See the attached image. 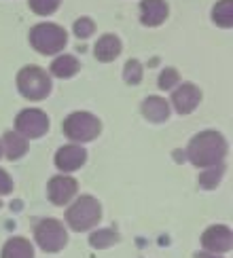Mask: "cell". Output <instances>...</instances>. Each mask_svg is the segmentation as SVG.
Returning <instances> with one entry per match:
<instances>
[{
  "mask_svg": "<svg viewBox=\"0 0 233 258\" xmlns=\"http://www.w3.org/2000/svg\"><path fill=\"white\" fill-rule=\"evenodd\" d=\"M227 155V142L216 132H201L189 144V159L197 167H214Z\"/></svg>",
  "mask_w": 233,
  "mask_h": 258,
  "instance_id": "1",
  "label": "cell"
},
{
  "mask_svg": "<svg viewBox=\"0 0 233 258\" xmlns=\"http://www.w3.org/2000/svg\"><path fill=\"white\" fill-rule=\"evenodd\" d=\"M30 42L38 53L53 55V53H60L66 47L68 36H66V30L55 24H38L30 32Z\"/></svg>",
  "mask_w": 233,
  "mask_h": 258,
  "instance_id": "2",
  "label": "cell"
},
{
  "mask_svg": "<svg viewBox=\"0 0 233 258\" xmlns=\"http://www.w3.org/2000/svg\"><path fill=\"white\" fill-rule=\"evenodd\" d=\"M17 87L21 95L28 100H45L51 91V79L49 74L38 66H26L17 77Z\"/></svg>",
  "mask_w": 233,
  "mask_h": 258,
  "instance_id": "3",
  "label": "cell"
},
{
  "mask_svg": "<svg viewBox=\"0 0 233 258\" xmlns=\"http://www.w3.org/2000/svg\"><path fill=\"white\" fill-rule=\"evenodd\" d=\"M102 216L100 203L95 201L93 197H81L72 203V208L68 210V224L72 227V231H87L91 229L93 224H98Z\"/></svg>",
  "mask_w": 233,
  "mask_h": 258,
  "instance_id": "4",
  "label": "cell"
},
{
  "mask_svg": "<svg viewBox=\"0 0 233 258\" xmlns=\"http://www.w3.org/2000/svg\"><path fill=\"white\" fill-rule=\"evenodd\" d=\"M100 121L89 112H72L66 121H64V134H66L74 142H89V140L98 138L100 134Z\"/></svg>",
  "mask_w": 233,
  "mask_h": 258,
  "instance_id": "5",
  "label": "cell"
},
{
  "mask_svg": "<svg viewBox=\"0 0 233 258\" xmlns=\"http://www.w3.org/2000/svg\"><path fill=\"white\" fill-rule=\"evenodd\" d=\"M36 241L45 252H60L68 241V235L64 231V224L47 218L36 227Z\"/></svg>",
  "mask_w": 233,
  "mask_h": 258,
  "instance_id": "6",
  "label": "cell"
},
{
  "mask_svg": "<svg viewBox=\"0 0 233 258\" xmlns=\"http://www.w3.org/2000/svg\"><path fill=\"white\" fill-rule=\"evenodd\" d=\"M15 125H17V132L24 138H40L49 129V119L45 112L30 108L17 114Z\"/></svg>",
  "mask_w": 233,
  "mask_h": 258,
  "instance_id": "7",
  "label": "cell"
},
{
  "mask_svg": "<svg viewBox=\"0 0 233 258\" xmlns=\"http://www.w3.org/2000/svg\"><path fill=\"white\" fill-rule=\"evenodd\" d=\"M201 243L210 252H229L233 248V233L227 227H210L201 235Z\"/></svg>",
  "mask_w": 233,
  "mask_h": 258,
  "instance_id": "8",
  "label": "cell"
},
{
  "mask_svg": "<svg viewBox=\"0 0 233 258\" xmlns=\"http://www.w3.org/2000/svg\"><path fill=\"white\" fill-rule=\"evenodd\" d=\"M77 180H72L68 176H57L49 182V199L55 203V206H66V203L77 195Z\"/></svg>",
  "mask_w": 233,
  "mask_h": 258,
  "instance_id": "9",
  "label": "cell"
},
{
  "mask_svg": "<svg viewBox=\"0 0 233 258\" xmlns=\"http://www.w3.org/2000/svg\"><path fill=\"white\" fill-rule=\"evenodd\" d=\"M201 100V91L195 87L193 83H183L180 87L174 91L172 95V102L176 106V110L180 114H189L197 108V104Z\"/></svg>",
  "mask_w": 233,
  "mask_h": 258,
  "instance_id": "10",
  "label": "cell"
},
{
  "mask_svg": "<svg viewBox=\"0 0 233 258\" xmlns=\"http://www.w3.org/2000/svg\"><path fill=\"white\" fill-rule=\"evenodd\" d=\"M85 159H87V153H85V148L77 146V144H70V146H64L57 150V155H55V165L57 169L62 171H74V169H79L83 163H85Z\"/></svg>",
  "mask_w": 233,
  "mask_h": 258,
  "instance_id": "11",
  "label": "cell"
},
{
  "mask_svg": "<svg viewBox=\"0 0 233 258\" xmlns=\"http://www.w3.org/2000/svg\"><path fill=\"white\" fill-rule=\"evenodd\" d=\"M140 17L144 26H159L167 17L165 0H142L140 3Z\"/></svg>",
  "mask_w": 233,
  "mask_h": 258,
  "instance_id": "12",
  "label": "cell"
},
{
  "mask_svg": "<svg viewBox=\"0 0 233 258\" xmlns=\"http://www.w3.org/2000/svg\"><path fill=\"white\" fill-rule=\"evenodd\" d=\"M142 114L148 121L153 123H161L169 116V104L163 98H157V95H151L142 102Z\"/></svg>",
  "mask_w": 233,
  "mask_h": 258,
  "instance_id": "13",
  "label": "cell"
},
{
  "mask_svg": "<svg viewBox=\"0 0 233 258\" xmlns=\"http://www.w3.org/2000/svg\"><path fill=\"white\" fill-rule=\"evenodd\" d=\"M95 57L100 61H112L121 53V40L114 34H104L98 42H95Z\"/></svg>",
  "mask_w": 233,
  "mask_h": 258,
  "instance_id": "14",
  "label": "cell"
},
{
  "mask_svg": "<svg viewBox=\"0 0 233 258\" xmlns=\"http://www.w3.org/2000/svg\"><path fill=\"white\" fill-rule=\"evenodd\" d=\"M3 258H34V250H32V243L28 239L13 237L7 241L3 250Z\"/></svg>",
  "mask_w": 233,
  "mask_h": 258,
  "instance_id": "15",
  "label": "cell"
},
{
  "mask_svg": "<svg viewBox=\"0 0 233 258\" xmlns=\"http://www.w3.org/2000/svg\"><path fill=\"white\" fill-rule=\"evenodd\" d=\"M3 150L7 153V157L11 159V161H15V159H19V157H24L26 155V150H28V142L21 136H17V134H13V132H7L5 134V146H3Z\"/></svg>",
  "mask_w": 233,
  "mask_h": 258,
  "instance_id": "16",
  "label": "cell"
},
{
  "mask_svg": "<svg viewBox=\"0 0 233 258\" xmlns=\"http://www.w3.org/2000/svg\"><path fill=\"white\" fill-rule=\"evenodd\" d=\"M51 72L55 74V77H60V79H70V77H74V74L79 72V61H77V57H72V55H62V57H57L55 61L51 63Z\"/></svg>",
  "mask_w": 233,
  "mask_h": 258,
  "instance_id": "17",
  "label": "cell"
},
{
  "mask_svg": "<svg viewBox=\"0 0 233 258\" xmlns=\"http://www.w3.org/2000/svg\"><path fill=\"white\" fill-rule=\"evenodd\" d=\"M212 19H214V24L222 28H231L233 26V0H220L212 9Z\"/></svg>",
  "mask_w": 233,
  "mask_h": 258,
  "instance_id": "18",
  "label": "cell"
},
{
  "mask_svg": "<svg viewBox=\"0 0 233 258\" xmlns=\"http://www.w3.org/2000/svg\"><path fill=\"white\" fill-rule=\"evenodd\" d=\"M116 241H119V235H116L112 229H102L98 233H93L91 235V239L89 243L93 245V248H110V245H114Z\"/></svg>",
  "mask_w": 233,
  "mask_h": 258,
  "instance_id": "19",
  "label": "cell"
},
{
  "mask_svg": "<svg viewBox=\"0 0 233 258\" xmlns=\"http://www.w3.org/2000/svg\"><path fill=\"white\" fill-rule=\"evenodd\" d=\"M222 174H225V167L216 165L214 169H208V171H204V174H199V184L204 186V188H214L218 182H220Z\"/></svg>",
  "mask_w": 233,
  "mask_h": 258,
  "instance_id": "20",
  "label": "cell"
},
{
  "mask_svg": "<svg viewBox=\"0 0 233 258\" xmlns=\"http://www.w3.org/2000/svg\"><path fill=\"white\" fill-rule=\"evenodd\" d=\"M123 77L130 85H138L142 81V63L138 59H130L125 63V70H123Z\"/></svg>",
  "mask_w": 233,
  "mask_h": 258,
  "instance_id": "21",
  "label": "cell"
},
{
  "mask_svg": "<svg viewBox=\"0 0 233 258\" xmlns=\"http://www.w3.org/2000/svg\"><path fill=\"white\" fill-rule=\"evenodd\" d=\"M60 7V0H30V9L36 15H51Z\"/></svg>",
  "mask_w": 233,
  "mask_h": 258,
  "instance_id": "22",
  "label": "cell"
},
{
  "mask_svg": "<svg viewBox=\"0 0 233 258\" xmlns=\"http://www.w3.org/2000/svg\"><path fill=\"white\" fill-rule=\"evenodd\" d=\"M93 30H95V24L89 19V17H81L77 24H74V34H77L79 38H87L93 34Z\"/></svg>",
  "mask_w": 233,
  "mask_h": 258,
  "instance_id": "23",
  "label": "cell"
},
{
  "mask_svg": "<svg viewBox=\"0 0 233 258\" xmlns=\"http://www.w3.org/2000/svg\"><path fill=\"white\" fill-rule=\"evenodd\" d=\"M176 83H178V72L174 68H165L161 77H159V87L161 89H172Z\"/></svg>",
  "mask_w": 233,
  "mask_h": 258,
  "instance_id": "24",
  "label": "cell"
},
{
  "mask_svg": "<svg viewBox=\"0 0 233 258\" xmlns=\"http://www.w3.org/2000/svg\"><path fill=\"white\" fill-rule=\"evenodd\" d=\"M11 190H13V182L5 169H0V195H9Z\"/></svg>",
  "mask_w": 233,
  "mask_h": 258,
  "instance_id": "25",
  "label": "cell"
},
{
  "mask_svg": "<svg viewBox=\"0 0 233 258\" xmlns=\"http://www.w3.org/2000/svg\"><path fill=\"white\" fill-rule=\"evenodd\" d=\"M195 258H218V256H214V254H206V252H197Z\"/></svg>",
  "mask_w": 233,
  "mask_h": 258,
  "instance_id": "26",
  "label": "cell"
},
{
  "mask_svg": "<svg viewBox=\"0 0 233 258\" xmlns=\"http://www.w3.org/2000/svg\"><path fill=\"white\" fill-rule=\"evenodd\" d=\"M0 155H3V144H0Z\"/></svg>",
  "mask_w": 233,
  "mask_h": 258,
  "instance_id": "27",
  "label": "cell"
},
{
  "mask_svg": "<svg viewBox=\"0 0 233 258\" xmlns=\"http://www.w3.org/2000/svg\"><path fill=\"white\" fill-rule=\"evenodd\" d=\"M0 208H3V203H0Z\"/></svg>",
  "mask_w": 233,
  "mask_h": 258,
  "instance_id": "28",
  "label": "cell"
}]
</instances>
